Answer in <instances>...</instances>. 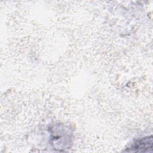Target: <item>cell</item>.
Segmentation results:
<instances>
[{
	"mask_svg": "<svg viewBox=\"0 0 153 153\" xmlns=\"http://www.w3.org/2000/svg\"><path fill=\"white\" fill-rule=\"evenodd\" d=\"M152 136L136 139L125 151L131 152H149L152 151Z\"/></svg>",
	"mask_w": 153,
	"mask_h": 153,
	"instance_id": "obj_1",
	"label": "cell"
},
{
	"mask_svg": "<svg viewBox=\"0 0 153 153\" xmlns=\"http://www.w3.org/2000/svg\"><path fill=\"white\" fill-rule=\"evenodd\" d=\"M66 128L64 130L62 135H59V133L58 131L57 127L53 130H52L51 133V144L54 146L57 145V143H68V140L70 139V137H69V136L67 134L68 131L66 130Z\"/></svg>",
	"mask_w": 153,
	"mask_h": 153,
	"instance_id": "obj_2",
	"label": "cell"
}]
</instances>
